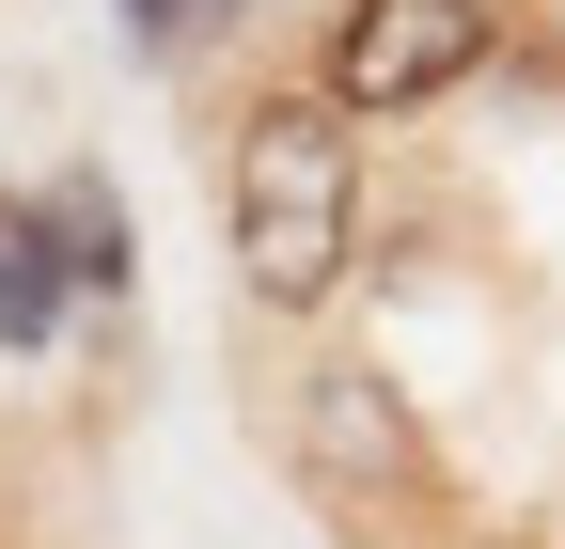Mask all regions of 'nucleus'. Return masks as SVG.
<instances>
[{
	"label": "nucleus",
	"instance_id": "obj_1",
	"mask_svg": "<svg viewBox=\"0 0 565 549\" xmlns=\"http://www.w3.org/2000/svg\"><path fill=\"white\" fill-rule=\"evenodd\" d=\"M221 236L252 314H330L362 267V110H330L315 79H252L221 126Z\"/></svg>",
	"mask_w": 565,
	"mask_h": 549
},
{
	"label": "nucleus",
	"instance_id": "obj_2",
	"mask_svg": "<svg viewBox=\"0 0 565 549\" xmlns=\"http://www.w3.org/2000/svg\"><path fill=\"white\" fill-rule=\"evenodd\" d=\"M267 440L282 471L345 518V534H408V518H440V440L408 424V392L362 377V362H299L267 392Z\"/></svg>",
	"mask_w": 565,
	"mask_h": 549
},
{
	"label": "nucleus",
	"instance_id": "obj_3",
	"mask_svg": "<svg viewBox=\"0 0 565 549\" xmlns=\"http://www.w3.org/2000/svg\"><path fill=\"white\" fill-rule=\"evenodd\" d=\"M487 63H503V0H330L299 79L330 110H362V126H424V110H456Z\"/></svg>",
	"mask_w": 565,
	"mask_h": 549
},
{
	"label": "nucleus",
	"instance_id": "obj_4",
	"mask_svg": "<svg viewBox=\"0 0 565 549\" xmlns=\"http://www.w3.org/2000/svg\"><path fill=\"white\" fill-rule=\"evenodd\" d=\"M63 314H79V267H63L47 189H32V204L0 189V346H17V362H47V346H63Z\"/></svg>",
	"mask_w": 565,
	"mask_h": 549
},
{
	"label": "nucleus",
	"instance_id": "obj_5",
	"mask_svg": "<svg viewBox=\"0 0 565 549\" xmlns=\"http://www.w3.org/2000/svg\"><path fill=\"white\" fill-rule=\"evenodd\" d=\"M47 220H63V267H79V299H126V283H141V251H126V204H110V173H47Z\"/></svg>",
	"mask_w": 565,
	"mask_h": 549
},
{
	"label": "nucleus",
	"instance_id": "obj_6",
	"mask_svg": "<svg viewBox=\"0 0 565 549\" xmlns=\"http://www.w3.org/2000/svg\"><path fill=\"white\" fill-rule=\"evenodd\" d=\"M252 32V0H126V47L141 63H204V47H236Z\"/></svg>",
	"mask_w": 565,
	"mask_h": 549
}]
</instances>
